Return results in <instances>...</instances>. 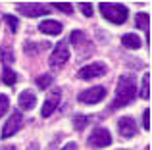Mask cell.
Here are the masks:
<instances>
[{
  "mask_svg": "<svg viewBox=\"0 0 152 150\" xmlns=\"http://www.w3.org/2000/svg\"><path fill=\"white\" fill-rule=\"evenodd\" d=\"M137 94V85H135L133 75H121L118 81V89H115V98L112 108H121V106H127Z\"/></svg>",
  "mask_w": 152,
  "mask_h": 150,
  "instance_id": "1",
  "label": "cell"
},
{
  "mask_svg": "<svg viewBox=\"0 0 152 150\" xmlns=\"http://www.w3.org/2000/svg\"><path fill=\"white\" fill-rule=\"evenodd\" d=\"M102 15L108 19V21L115 23V25H121V23L127 21V15H129V10H127L123 4H112V2H100L98 4Z\"/></svg>",
  "mask_w": 152,
  "mask_h": 150,
  "instance_id": "2",
  "label": "cell"
},
{
  "mask_svg": "<svg viewBox=\"0 0 152 150\" xmlns=\"http://www.w3.org/2000/svg\"><path fill=\"white\" fill-rule=\"evenodd\" d=\"M15 8L21 15H27V17H39V15L50 14V6L39 4V2H19Z\"/></svg>",
  "mask_w": 152,
  "mask_h": 150,
  "instance_id": "3",
  "label": "cell"
},
{
  "mask_svg": "<svg viewBox=\"0 0 152 150\" xmlns=\"http://www.w3.org/2000/svg\"><path fill=\"white\" fill-rule=\"evenodd\" d=\"M67 60H69V46L62 41V42H58V44L54 46V50H52V54L48 58V66L56 69V68H62Z\"/></svg>",
  "mask_w": 152,
  "mask_h": 150,
  "instance_id": "4",
  "label": "cell"
},
{
  "mask_svg": "<svg viewBox=\"0 0 152 150\" xmlns=\"http://www.w3.org/2000/svg\"><path fill=\"white\" fill-rule=\"evenodd\" d=\"M79 102H83V104H98L100 100L106 98V89L100 85L96 87H91V89L83 90V92H79Z\"/></svg>",
  "mask_w": 152,
  "mask_h": 150,
  "instance_id": "5",
  "label": "cell"
},
{
  "mask_svg": "<svg viewBox=\"0 0 152 150\" xmlns=\"http://www.w3.org/2000/svg\"><path fill=\"white\" fill-rule=\"evenodd\" d=\"M106 71H108V68H106L104 62H94V64H89V66L79 69V77H81L83 81H93V79H96V77L106 75Z\"/></svg>",
  "mask_w": 152,
  "mask_h": 150,
  "instance_id": "6",
  "label": "cell"
},
{
  "mask_svg": "<svg viewBox=\"0 0 152 150\" xmlns=\"http://www.w3.org/2000/svg\"><path fill=\"white\" fill-rule=\"evenodd\" d=\"M21 123H23L21 112H19V110H14V112H12V116L8 117V121H6V125H4L2 135H0V137H2V139H10V137H14L15 133L19 131Z\"/></svg>",
  "mask_w": 152,
  "mask_h": 150,
  "instance_id": "7",
  "label": "cell"
},
{
  "mask_svg": "<svg viewBox=\"0 0 152 150\" xmlns=\"http://www.w3.org/2000/svg\"><path fill=\"white\" fill-rule=\"evenodd\" d=\"M89 146L91 148H104V146H110L112 144V135L106 131V129H102V127H98V129H94L93 133H91V137H89Z\"/></svg>",
  "mask_w": 152,
  "mask_h": 150,
  "instance_id": "8",
  "label": "cell"
},
{
  "mask_svg": "<svg viewBox=\"0 0 152 150\" xmlns=\"http://www.w3.org/2000/svg\"><path fill=\"white\" fill-rule=\"evenodd\" d=\"M60 100H62V90H60V89H52V90H50V94L46 96L45 104H42L41 116H42V117H50L52 114H54V110L58 108Z\"/></svg>",
  "mask_w": 152,
  "mask_h": 150,
  "instance_id": "9",
  "label": "cell"
},
{
  "mask_svg": "<svg viewBox=\"0 0 152 150\" xmlns=\"http://www.w3.org/2000/svg\"><path fill=\"white\" fill-rule=\"evenodd\" d=\"M118 129H119V135L123 139H131V137L137 135V123H135V119L131 116H123L118 121Z\"/></svg>",
  "mask_w": 152,
  "mask_h": 150,
  "instance_id": "10",
  "label": "cell"
},
{
  "mask_svg": "<svg viewBox=\"0 0 152 150\" xmlns=\"http://www.w3.org/2000/svg\"><path fill=\"white\" fill-rule=\"evenodd\" d=\"M18 104H19V108H18V110L29 112V110H33V108H35V104H37V96H35L31 90H23V92L19 94Z\"/></svg>",
  "mask_w": 152,
  "mask_h": 150,
  "instance_id": "11",
  "label": "cell"
},
{
  "mask_svg": "<svg viewBox=\"0 0 152 150\" xmlns=\"http://www.w3.org/2000/svg\"><path fill=\"white\" fill-rule=\"evenodd\" d=\"M39 29L45 35H60L62 33V23L56 21V19H45V21L39 25Z\"/></svg>",
  "mask_w": 152,
  "mask_h": 150,
  "instance_id": "12",
  "label": "cell"
},
{
  "mask_svg": "<svg viewBox=\"0 0 152 150\" xmlns=\"http://www.w3.org/2000/svg\"><path fill=\"white\" fill-rule=\"evenodd\" d=\"M121 42H123V46H125V48H131V50L141 48V44H142L141 37H139V35H135V33L123 35V37H121Z\"/></svg>",
  "mask_w": 152,
  "mask_h": 150,
  "instance_id": "13",
  "label": "cell"
},
{
  "mask_svg": "<svg viewBox=\"0 0 152 150\" xmlns=\"http://www.w3.org/2000/svg\"><path fill=\"white\" fill-rule=\"evenodd\" d=\"M2 81L4 85H15V81H18V75L12 68H8V66H4V71H2Z\"/></svg>",
  "mask_w": 152,
  "mask_h": 150,
  "instance_id": "14",
  "label": "cell"
},
{
  "mask_svg": "<svg viewBox=\"0 0 152 150\" xmlns=\"http://www.w3.org/2000/svg\"><path fill=\"white\" fill-rule=\"evenodd\" d=\"M135 21H137V27H139V29H145V31H146V37H148V21H150L148 14H145V12H139V14L135 15Z\"/></svg>",
  "mask_w": 152,
  "mask_h": 150,
  "instance_id": "15",
  "label": "cell"
},
{
  "mask_svg": "<svg viewBox=\"0 0 152 150\" xmlns=\"http://www.w3.org/2000/svg\"><path fill=\"white\" fill-rule=\"evenodd\" d=\"M141 98H142V100H148V98H150V73H145V77H142Z\"/></svg>",
  "mask_w": 152,
  "mask_h": 150,
  "instance_id": "16",
  "label": "cell"
},
{
  "mask_svg": "<svg viewBox=\"0 0 152 150\" xmlns=\"http://www.w3.org/2000/svg\"><path fill=\"white\" fill-rule=\"evenodd\" d=\"M52 81H54V79H52V75L50 73H46V75H41V77H37V85H39V89H48V87L52 85Z\"/></svg>",
  "mask_w": 152,
  "mask_h": 150,
  "instance_id": "17",
  "label": "cell"
},
{
  "mask_svg": "<svg viewBox=\"0 0 152 150\" xmlns=\"http://www.w3.org/2000/svg\"><path fill=\"white\" fill-rule=\"evenodd\" d=\"M87 123H89V117H87V116H75V117H73V129H75V131H81V129H85Z\"/></svg>",
  "mask_w": 152,
  "mask_h": 150,
  "instance_id": "18",
  "label": "cell"
},
{
  "mask_svg": "<svg viewBox=\"0 0 152 150\" xmlns=\"http://www.w3.org/2000/svg\"><path fill=\"white\" fill-rule=\"evenodd\" d=\"M50 6L56 8V10H60V12H64V14H71V12H73V8H71L69 2H52Z\"/></svg>",
  "mask_w": 152,
  "mask_h": 150,
  "instance_id": "19",
  "label": "cell"
},
{
  "mask_svg": "<svg viewBox=\"0 0 152 150\" xmlns=\"http://www.w3.org/2000/svg\"><path fill=\"white\" fill-rule=\"evenodd\" d=\"M4 21L8 23V27H10V31L12 33H15V31H18V19L14 17V15H10V14H4Z\"/></svg>",
  "mask_w": 152,
  "mask_h": 150,
  "instance_id": "20",
  "label": "cell"
},
{
  "mask_svg": "<svg viewBox=\"0 0 152 150\" xmlns=\"http://www.w3.org/2000/svg\"><path fill=\"white\" fill-rule=\"evenodd\" d=\"M71 42H73V44H83V42H85V33H83V31H73V33H71Z\"/></svg>",
  "mask_w": 152,
  "mask_h": 150,
  "instance_id": "21",
  "label": "cell"
},
{
  "mask_svg": "<svg viewBox=\"0 0 152 150\" xmlns=\"http://www.w3.org/2000/svg\"><path fill=\"white\" fill-rule=\"evenodd\" d=\"M8 108H10V100H8V96H6V94H0V117L8 112Z\"/></svg>",
  "mask_w": 152,
  "mask_h": 150,
  "instance_id": "22",
  "label": "cell"
},
{
  "mask_svg": "<svg viewBox=\"0 0 152 150\" xmlns=\"http://www.w3.org/2000/svg\"><path fill=\"white\" fill-rule=\"evenodd\" d=\"M142 127H145V131H150V108H146L142 114Z\"/></svg>",
  "mask_w": 152,
  "mask_h": 150,
  "instance_id": "23",
  "label": "cell"
},
{
  "mask_svg": "<svg viewBox=\"0 0 152 150\" xmlns=\"http://www.w3.org/2000/svg\"><path fill=\"white\" fill-rule=\"evenodd\" d=\"M79 8H81V12L87 15V17H91V15H93V4H89V2H81V4H79Z\"/></svg>",
  "mask_w": 152,
  "mask_h": 150,
  "instance_id": "24",
  "label": "cell"
},
{
  "mask_svg": "<svg viewBox=\"0 0 152 150\" xmlns=\"http://www.w3.org/2000/svg\"><path fill=\"white\" fill-rule=\"evenodd\" d=\"M2 60H6L8 64L14 60V56H12V50H10V48H4V46H2Z\"/></svg>",
  "mask_w": 152,
  "mask_h": 150,
  "instance_id": "25",
  "label": "cell"
},
{
  "mask_svg": "<svg viewBox=\"0 0 152 150\" xmlns=\"http://www.w3.org/2000/svg\"><path fill=\"white\" fill-rule=\"evenodd\" d=\"M62 150H77V144H75V143H67Z\"/></svg>",
  "mask_w": 152,
  "mask_h": 150,
  "instance_id": "26",
  "label": "cell"
},
{
  "mask_svg": "<svg viewBox=\"0 0 152 150\" xmlns=\"http://www.w3.org/2000/svg\"><path fill=\"white\" fill-rule=\"evenodd\" d=\"M27 150H39V144H37V143H31V144H29V148H27Z\"/></svg>",
  "mask_w": 152,
  "mask_h": 150,
  "instance_id": "27",
  "label": "cell"
},
{
  "mask_svg": "<svg viewBox=\"0 0 152 150\" xmlns=\"http://www.w3.org/2000/svg\"><path fill=\"white\" fill-rule=\"evenodd\" d=\"M0 150H15V146H2Z\"/></svg>",
  "mask_w": 152,
  "mask_h": 150,
  "instance_id": "28",
  "label": "cell"
}]
</instances>
